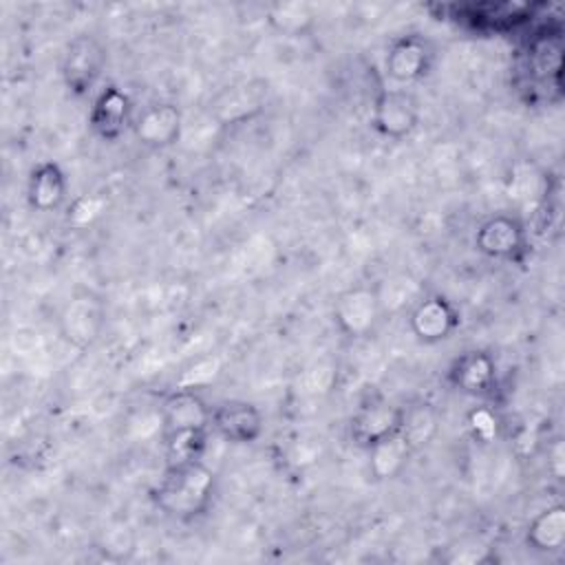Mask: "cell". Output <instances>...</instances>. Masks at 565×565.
Wrapping results in <instances>:
<instances>
[{"instance_id": "1", "label": "cell", "mask_w": 565, "mask_h": 565, "mask_svg": "<svg viewBox=\"0 0 565 565\" xmlns=\"http://www.w3.org/2000/svg\"><path fill=\"white\" fill-rule=\"evenodd\" d=\"M150 497L166 516L190 523L210 512L216 497V475L203 459L166 463Z\"/></svg>"}, {"instance_id": "2", "label": "cell", "mask_w": 565, "mask_h": 565, "mask_svg": "<svg viewBox=\"0 0 565 565\" xmlns=\"http://www.w3.org/2000/svg\"><path fill=\"white\" fill-rule=\"evenodd\" d=\"M212 406L194 388H177L159 411L168 463L203 459Z\"/></svg>"}, {"instance_id": "3", "label": "cell", "mask_w": 565, "mask_h": 565, "mask_svg": "<svg viewBox=\"0 0 565 565\" xmlns=\"http://www.w3.org/2000/svg\"><path fill=\"white\" fill-rule=\"evenodd\" d=\"M108 62L106 46L88 33H79L64 46L62 82L73 97H86L99 82Z\"/></svg>"}, {"instance_id": "4", "label": "cell", "mask_w": 565, "mask_h": 565, "mask_svg": "<svg viewBox=\"0 0 565 565\" xmlns=\"http://www.w3.org/2000/svg\"><path fill=\"white\" fill-rule=\"evenodd\" d=\"M422 119V108L417 97L404 86L382 88L371 108V126L373 130L393 141H402L411 137Z\"/></svg>"}, {"instance_id": "5", "label": "cell", "mask_w": 565, "mask_h": 565, "mask_svg": "<svg viewBox=\"0 0 565 565\" xmlns=\"http://www.w3.org/2000/svg\"><path fill=\"white\" fill-rule=\"evenodd\" d=\"M380 311H382L380 291L369 285H355L344 289L335 298L333 322L344 338L360 340L375 329L380 320Z\"/></svg>"}, {"instance_id": "6", "label": "cell", "mask_w": 565, "mask_h": 565, "mask_svg": "<svg viewBox=\"0 0 565 565\" xmlns=\"http://www.w3.org/2000/svg\"><path fill=\"white\" fill-rule=\"evenodd\" d=\"M106 322V307L99 296L82 291L66 300L60 313V333L62 338L75 347L86 349L90 347Z\"/></svg>"}, {"instance_id": "7", "label": "cell", "mask_w": 565, "mask_h": 565, "mask_svg": "<svg viewBox=\"0 0 565 565\" xmlns=\"http://www.w3.org/2000/svg\"><path fill=\"white\" fill-rule=\"evenodd\" d=\"M475 247L488 258L516 263L527 249V232L516 216L494 214L477 227Z\"/></svg>"}, {"instance_id": "8", "label": "cell", "mask_w": 565, "mask_h": 565, "mask_svg": "<svg viewBox=\"0 0 565 565\" xmlns=\"http://www.w3.org/2000/svg\"><path fill=\"white\" fill-rule=\"evenodd\" d=\"M210 428L225 441L254 444L265 430V417L247 399H221L212 406Z\"/></svg>"}, {"instance_id": "9", "label": "cell", "mask_w": 565, "mask_h": 565, "mask_svg": "<svg viewBox=\"0 0 565 565\" xmlns=\"http://www.w3.org/2000/svg\"><path fill=\"white\" fill-rule=\"evenodd\" d=\"M457 307L441 294L424 296L408 316V329L422 344H439L459 329Z\"/></svg>"}, {"instance_id": "10", "label": "cell", "mask_w": 565, "mask_h": 565, "mask_svg": "<svg viewBox=\"0 0 565 565\" xmlns=\"http://www.w3.org/2000/svg\"><path fill=\"white\" fill-rule=\"evenodd\" d=\"M130 130L143 148L166 150L181 139L183 115L179 106L170 102H157L135 115Z\"/></svg>"}, {"instance_id": "11", "label": "cell", "mask_w": 565, "mask_h": 565, "mask_svg": "<svg viewBox=\"0 0 565 565\" xmlns=\"http://www.w3.org/2000/svg\"><path fill=\"white\" fill-rule=\"evenodd\" d=\"M135 113L130 97L115 84L104 86L93 99L88 126L93 135L106 143H115L132 126Z\"/></svg>"}, {"instance_id": "12", "label": "cell", "mask_w": 565, "mask_h": 565, "mask_svg": "<svg viewBox=\"0 0 565 565\" xmlns=\"http://www.w3.org/2000/svg\"><path fill=\"white\" fill-rule=\"evenodd\" d=\"M402 422H404V408L375 397L355 411L349 424V435L355 446L369 450L377 441L402 430Z\"/></svg>"}, {"instance_id": "13", "label": "cell", "mask_w": 565, "mask_h": 565, "mask_svg": "<svg viewBox=\"0 0 565 565\" xmlns=\"http://www.w3.org/2000/svg\"><path fill=\"white\" fill-rule=\"evenodd\" d=\"M433 57V49L424 38L402 35L388 46L384 71L395 82V86H408L430 73Z\"/></svg>"}, {"instance_id": "14", "label": "cell", "mask_w": 565, "mask_h": 565, "mask_svg": "<svg viewBox=\"0 0 565 565\" xmlns=\"http://www.w3.org/2000/svg\"><path fill=\"white\" fill-rule=\"evenodd\" d=\"M448 382L463 395L486 397L497 384V362L488 351H466L450 364Z\"/></svg>"}, {"instance_id": "15", "label": "cell", "mask_w": 565, "mask_h": 565, "mask_svg": "<svg viewBox=\"0 0 565 565\" xmlns=\"http://www.w3.org/2000/svg\"><path fill=\"white\" fill-rule=\"evenodd\" d=\"M68 194V179L60 163L40 161L33 166L26 181V203L35 212H55L64 205Z\"/></svg>"}, {"instance_id": "16", "label": "cell", "mask_w": 565, "mask_h": 565, "mask_svg": "<svg viewBox=\"0 0 565 565\" xmlns=\"http://www.w3.org/2000/svg\"><path fill=\"white\" fill-rule=\"evenodd\" d=\"M369 472L375 481H391L395 477H399L406 466L411 455L415 452L413 444L406 439V435L402 430H397L395 435L377 441L375 446H371L369 450Z\"/></svg>"}, {"instance_id": "17", "label": "cell", "mask_w": 565, "mask_h": 565, "mask_svg": "<svg viewBox=\"0 0 565 565\" xmlns=\"http://www.w3.org/2000/svg\"><path fill=\"white\" fill-rule=\"evenodd\" d=\"M525 545L539 554L561 552L565 545V505L554 503L541 510L525 527Z\"/></svg>"}, {"instance_id": "18", "label": "cell", "mask_w": 565, "mask_h": 565, "mask_svg": "<svg viewBox=\"0 0 565 565\" xmlns=\"http://www.w3.org/2000/svg\"><path fill=\"white\" fill-rule=\"evenodd\" d=\"M263 95H265L263 84L256 86L249 82V84L227 86L216 97V110L223 115V119H230V121L249 119L254 113L260 110Z\"/></svg>"}, {"instance_id": "19", "label": "cell", "mask_w": 565, "mask_h": 565, "mask_svg": "<svg viewBox=\"0 0 565 565\" xmlns=\"http://www.w3.org/2000/svg\"><path fill=\"white\" fill-rule=\"evenodd\" d=\"M313 11L305 2H278L269 7V26L285 38H300L313 26Z\"/></svg>"}, {"instance_id": "20", "label": "cell", "mask_w": 565, "mask_h": 565, "mask_svg": "<svg viewBox=\"0 0 565 565\" xmlns=\"http://www.w3.org/2000/svg\"><path fill=\"white\" fill-rule=\"evenodd\" d=\"M402 433L406 439L413 444L417 450L422 444H428V439L435 433V417L428 408L419 406L415 411H404V422H402Z\"/></svg>"}, {"instance_id": "21", "label": "cell", "mask_w": 565, "mask_h": 565, "mask_svg": "<svg viewBox=\"0 0 565 565\" xmlns=\"http://www.w3.org/2000/svg\"><path fill=\"white\" fill-rule=\"evenodd\" d=\"M106 210V199L102 194H82L77 199H73V203L68 205V214L66 221L73 227H86L90 225L97 216H102V212Z\"/></svg>"}, {"instance_id": "22", "label": "cell", "mask_w": 565, "mask_h": 565, "mask_svg": "<svg viewBox=\"0 0 565 565\" xmlns=\"http://www.w3.org/2000/svg\"><path fill=\"white\" fill-rule=\"evenodd\" d=\"M468 426L472 430L475 437H479L481 441H488L492 435H497V417L490 408L479 406L475 411H470L468 415Z\"/></svg>"}]
</instances>
